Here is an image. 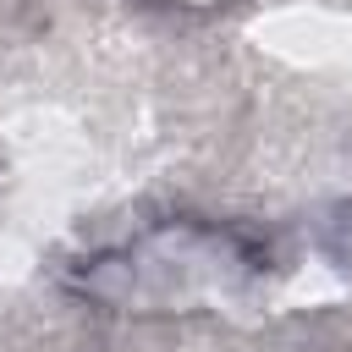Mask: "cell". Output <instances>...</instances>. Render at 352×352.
<instances>
[{"label":"cell","mask_w":352,"mask_h":352,"mask_svg":"<svg viewBox=\"0 0 352 352\" xmlns=\"http://www.w3.org/2000/svg\"><path fill=\"white\" fill-rule=\"evenodd\" d=\"M258 270L253 236L209 220H160L72 264L66 286L110 314H198Z\"/></svg>","instance_id":"obj_1"},{"label":"cell","mask_w":352,"mask_h":352,"mask_svg":"<svg viewBox=\"0 0 352 352\" xmlns=\"http://www.w3.org/2000/svg\"><path fill=\"white\" fill-rule=\"evenodd\" d=\"M160 6H170V11H236V6H248V0H160Z\"/></svg>","instance_id":"obj_2"}]
</instances>
